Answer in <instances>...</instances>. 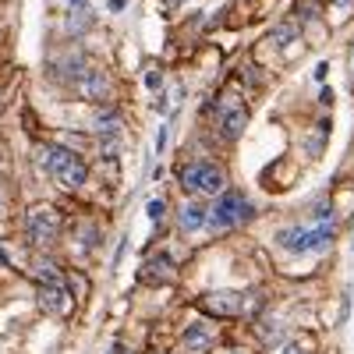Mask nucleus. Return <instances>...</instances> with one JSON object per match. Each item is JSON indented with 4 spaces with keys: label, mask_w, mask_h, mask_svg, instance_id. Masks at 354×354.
<instances>
[{
    "label": "nucleus",
    "mask_w": 354,
    "mask_h": 354,
    "mask_svg": "<svg viewBox=\"0 0 354 354\" xmlns=\"http://www.w3.org/2000/svg\"><path fill=\"white\" fill-rule=\"evenodd\" d=\"M255 216H259L255 198H248L245 192L227 185L223 192L213 195L209 205H205V234H213V238H227V234L248 227Z\"/></svg>",
    "instance_id": "f257e3e1"
},
{
    "label": "nucleus",
    "mask_w": 354,
    "mask_h": 354,
    "mask_svg": "<svg viewBox=\"0 0 354 354\" xmlns=\"http://www.w3.org/2000/svg\"><path fill=\"white\" fill-rule=\"evenodd\" d=\"M337 223L340 220H305V223H287L277 230V238L273 245L283 252V255H294V259H301V255H326L337 241Z\"/></svg>",
    "instance_id": "f03ea898"
},
{
    "label": "nucleus",
    "mask_w": 354,
    "mask_h": 354,
    "mask_svg": "<svg viewBox=\"0 0 354 354\" xmlns=\"http://www.w3.org/2000/svg\"><path fill=\"white\" fill-rule=\"evenodd\" d=\"M198 312L209 319H259L266 312V298L252 287V290H205L198 294Z\"/></svg>",
    "instance_id": "7ed1b4c3"
},
{
    "label": "nucleus",
    "mask_w": 354,
    "mask_h": 354,
    "mask_svg": "<svg viewBox=\"0 0 354 354\" xmlns=\"http://www.w3.org/2000/svg\"><path fill=\"white\" fill-rule=\"evenodd\" d=\"M174 177H177V185H181V192L192 195V198H213L216 192H223L230 185L227 167L220 160H209V156L185 160L174 170Z\"/></svg>",
    "instance_id": "20e7f679"
},
{
    "label": "nucleus",
    "mask_w": 354,
    "mask_h": 354,
    "mask_svg": "<svg viewBox=\"0 0 354 354\" xmlns=\"http://www.w3.org/2000/svg\"><path fill=\"white\" fill-rule=\"evenodd\" d=\"M39 167H43L61 188H68V192H78V188H85V181H88V167H85V160L71 149V145H61V142L43 145Z\"/></svg>",
    "instance_id": "39448f33"
},
{
    "label": "nucleus",
    "mask_w": 354,
    "mask_h": 354,
    "mask_svg": "<svg viewBox=\"0 0 354 354\" xmlns=\"http://www.w3.org/2000/svg\"><path fill=\"white\" fill-rule=\"evenodd\" d=\"M21 230H25V241L32 248H50L61 241L64 234V216L57 205L50 202H39V205H28L25 216H21Z\"/></svg>",
    "instance_id": "423d86ee"
},
{
    "label": "nucleus",
    "mask_w": 354,
    "mask_h": 354,
    "mask_svg": "<svg viewBox=\"0 0 354 354\" xmlns=\"http://www.w3.org/2000/svg\"><path fill=\"white\" fill-rule=\"evenodd\" d=\"M213 128L220 135V142H238L248 128V106L245 100H238L234 93H223L213 103Z\"/></svg>",
    "instance_id": "0eeeda50"
},
{
    "label": "nucleus",
    "mask_w": 354,
    "mask_h": 354,
    "mask_svg": "<svg viewBox=\"0 0 354 354\" xmlns=\"http://www.w3.org/2000/svg\"><path fill=\"white\" fill-rule=\"evenodd\" d=\"M138 280L145 287H174L177 283V255L170 252V245L167 248H156V252H149V255L142 259Z\"/></svg>",
    "instance_id": "6e6552de"
},
{
    "label": "nucleus",
    "mask_w": 354,
    "mask_h": 354,
    "mask_svg": "<svg viewBox=\"0 0 354 354\" xmlns=\"http://www.w3.org/2000/svg\"><path fill=\"white\" fill-rule=\"evenodd\" d=\"M216 347H220V333H216L209 315H198L192 326L177 337V351L181 354H213Z\"/></svg>",
    "instance_id": "1a4fd4ad"
},
{
    "label": "nucleus",
    "mask_w": 354,
    "mask_h": 354,
    "mask_svg": "<svg viewBox=\"0 0 354 354\" xmlns=\"http://www.w3.org/2000/svg\"><path fill=\"white\" fill-rule=\"evenodd\" d=\"M75 96L78 100H88V103H106L110 96H113V78H110V71H103V68H88L75 85Z\"/></svg>",
    "instance_id": "9d476101"
},
{
    "label": "nucleus",
    "mask_w": 354,
    "mask_h": 354,
    "mask_svg": "<svg viewBox=\"0 0 354 354\" xmlns=\"http://www.w3.org/2000/svg\"><path fill=\"white\" fill-rule=\"evenodd\" d=\"M36 305L46 315H71L78 301L71 298L68 283H36Z\"/></svg>",
    "instance_id": "9b49d317"
},
{
    "label": "nucleus",
    "mask_w": 354,
    "mask_h": 354,
    "mask_svg": "<svg viewBox=\"0 0 354 354\" xmlns=\"http://www.w3.org/2000/svg\"><path fill=\"white\" fill-rule=\"evenodd\" d=\"M88 68H93V61H88V53H78V50H71V53H61L57 61L50 64V71L57 75V82L61 85H75Z\"/></svg>",
    "instance_id": "f8f14e48"
},
{
    "label": "nucleus",
    "mask_w": 354,
    "mask_h": 354,
    "mask_svg": "<svg viewBox=\"0 0 354 354\" xmlns=\"http://www.w3.org/2000/svg\"><path fill=\"white\" fill-rule=\"evenodd\" d=\"M177 230L192 238V234H205V202L202 198H185L177 205Z\"/></svg>",
    "instance_id": "ddd939ff"
},
{
    "label": "nucleus",
    "mask_w": 354,
    "mask_h": 354,
    "mask_svg": "<svg viewBox=\"0 0 354 354\" xmlns=\"http://www.w3.org/2000/svg\"><path fill=\"white\" fill-rule=\"evenodd\" d=\"M68 36H75V39H82L85 32H93L96 28V11H93V4L88 0H78V4H68Z\"/></svg>",
    "instance_id": "4468645a"
},
{
    "label": "nucleus",
    "mask_w": 354,
    "mask_h": 354,
    "mask_svg": "<svg viewBox=\"0 0 354 354\" xmlns=\"http://www.w3.org/2000/svg\"><path fill=\"white\" fill-rule=\"evenodd\" d=\"M93 131H96V138L100 135H124V113L117 106H100L93 113Z\"/></svg>",
    "instance_id": "2eb2a0df"
},
{
    "label": "nucleus",
    "mask_w": 354,
    "mask_h": 354,
    "mask_svg": "<svg viewBox=\"0 0 354 354\" xmlns=\"http://www.w3.org/2000/svg\"><path fill=\"white\" fill-rule=\"evenodd\" d=\"M71 238H75V255H88V252H96L100 248V227L96 223H78L71 230Z\"/></svg>",
    "instance_id": "dca6fc26"
},
{
    "label": "nucleus",
    "mask_w": 354,
    "mask_h": 354,
    "mask_svg": "<svg viewBox=\"0 0 354 354\" xmlns=\"http://www.w3.org/2000/svg\"><path fill=\"white\" fill-rule=\"evenodd\" d=\"M36 283H64V270L53 259H43L36 266Z\"/></svg>",
    "instance_id": "f3484780"
},
{
    "label": "nucleus",
    "mask_w": 354,
    "mask_h": 354,
    "mask_svg": "<svg viewBox=\"0 0 354 354\" xmlns=\"http://www.w3.org/2000/svg\"><path fill=\"white\" fill-rule=\"evenodd\" d=\"M64 283H71V298H75V301H85V298H88V277H85V273L64 270Z\"/></svg>",
    "instance_id": "a211bd4d"
},
{
    "label": "nucleus",
    "mask_w": 354,
    "mask_h": 354,
    "mask_svg": "<svg viewBox=\"0 0 354 354\" xmlns=\"http://www.w3.org/2000/svg\"><path fill=\"white\" fill-rule=\"evenodd\" d=\"M298 36H301V28H298V21H280V25L273 28V32H270V39H273V43H280V46L294 43V39H298Z\"/></svg>",
    "instance_id": "6ab92c4d"
},
{
    "label": "nucleus",
    "mask_w": 354,
    "mask_h": 354,
    "mask_svg": "<svg viewBox=\"0 0 354 354\" xmlns=\"http://www.w3.org/2000/svg\"><path fill=\"white\" fill-rule=\"evenodd\" d=\"M145 213H149V220H153V223L160 227V223L167 220V213H170V202L156 195V198H149V205H145Z\"/></svg>",
    "instance_id": "aec40b11"
},
{
    "label": "nucleus",
    "mask_w": 354,
    "mask_h": 354,
    "mask_svg": "<svg viewBox=\"0 0 354 354\" xmlns=\"http://www.w3.org/2000/svg\"><path fill=\"white\" fill-rule=\"evenodd\" d=\"M326 8L333 11L337 21H347V18L354 15V0H326Z\"/></svg>",
    "instance_id": "412c9836"
},
{
    "label": "nucleus",
    "mask_w": 354,
    "mask_h": 354,
    "mask_svg": "<svg viewBox=\"0 0 354 354\" xmlns=\"http://www.w3.org/2000/svg\"><path fill=\"white\" fill-rule=\"evenodd\" d=\"M322 8H326V0H298V15L301 18H319Z\"/></svg>",
    "instance_id": "4be33fe9"
},
{
    "label": "nucleus",
    "mask_w": 354,
    "mask_h": 354,
    "mask_svg": "<svg viewBox=\"0 0 354 354\" xmlns=\"http://www.w3.org/2000/svg\"><path fill=\"white\" fill-rule=\"evenodd\" d=\"M351 319V287H344V298H340V312H337V322L344 326V322Z\"/></svg>",
    "instance_id": "5701e85b"
},
{
    "label": "nucleus",
    "mask_w": 354,
    "mask_h": 354,
    "mask_svg": "<svg viewBox=\"0 0 354 354\" xmlns=\"http://www.w3.org/2000/svg\"><path fill=\"white\" fill-rule=\"evenodd\" d=\"M145 88H149V93H160V88H163V75L160 71H145Z\"/></svg>",
    "instance_id": "b1692460"
},
{
    "label": "nucleus",
    "mask_w": 354,
    "mask_h": 354,
    "mask_svg": "<svg viewBox=\"0 0 354 354\" xmlns=\"http://www.w3.org/2000/svg\"><path fill=\"white\" fill-rule=\"evenodd\" d=\"M280 354H305V347H301L298 340H287V344L280 347Z\"/></svg>",
    "instance_id": "393cba45"
},
{
    "label": "nucleus",
    "mask_w": 354,
    "mask_h": 354,
    "mask_svg": "<svg viewBox=\"0 0 354 354\" xmlns=\"http://www.w3.org/2000/svg\"><path fill=\"white\" fill-rule=\"evenodd\" d=\"M167 149V124H160V131H156V153H163Z\"/></svg>",
    "instance_id": "a878e982"
},
{
    "label": "nucleus",
    "mask_w": 354,
    "mask_h": 354,
    "mask_svg": "<svg viewBox=\"0 0 354 354\" xmlns=\"http://www.w3.org/2000/svg\"><path fill=\"white\" fill-rule=\"evenodd\" d=\"M106 8H110L113 15H121V11L128 8V0H106Z\"/></svg>",
    "instance_id": "bb28decb"
},
{
    "label": "nucleus",
    "mask_w": 354,
    "mask_h": 354,
    "mask_svg": "<svg viewBox=\"0 0 354 354\" xmlns=\"http://www.w3.org/2000/svg\"><path fill=\"white\" fill-rule=\"evenodd\" d=\"M213 354H252V351H245V347H216Z\"/></svg>",
    "instance_id": "cd10ccee"
},
{
    "label": "nucleus",
    "mask_w": 354,
    "mask_h": 354,
    "mask_svg": "<svg viewBox=\"0 0 354 354\" xmlns=\"http://www.w3.org/2000/svg\"><path fill=\"white\" fill-rule=\"evenodd\" d=\"M347 64H351V78H354V43H351V50H347Z\"/></svg>",
    "instance_id": "c85d7f7f"
},
{
    "label": "nucleus",
    "mask_w": 354,
    "mask_h": 354,
    "mask_svg": "<svg viewBox=\"0 0 354 354\" xmlns=\"http://www.w3.org/2000/svg\"><path fill=\"white\" fill-rule=\"evenodd\" d=\"M351 248H354V227H351Z\"/></svg>",
    "instance_id": "c756f323"
},
{
    "label": "nucleus",
    "mask_w": 354,
    "mask_h": 354,
    "mask_svg": "<svg viewBox=\"0 0 354 354\" xmlns=\"http://www.w3.org/2000/svg\"><path fill=\"white\" fill-rule=\"evenodd\" d=\"M167 4H181V0H167Z\"/></svg>",
    "instance_id": "7c9ffc66"
}]
</instances>
